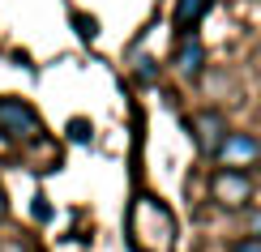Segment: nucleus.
I'll list each match as a JSON object with an SVG mask.
<instances>
[{
  "label": "nucleus",
  "mask_w": 261,
  "mask_h": 252,
  "mask_svg": "<svg viewBox=\"0 0 261 252\" xmlns=\"http://www.w3.org/2000/svg\"><path fill=\"white\" fill-rule=\"evenodd\" d=\"M214 158H219V167H227V171H244V167H253L261 158V141L253 133H231V128H227V137L219 141Z\"/></svg>",
  "instance_id": "nucleus-3"
},
{
  "label": "nucleus",
  "mask_w": 261,
  "mask_h": 252,
  "mask_svg": "<svg viewBox=\"0 0 261 252\" xmlns=\"http://www.w3.org/2000/svg\"><path fill=\"white\" fill-rule=\"evenodd\" d=\"M248 227H253V235H257V239H261V210H257V214H253V222H248Z\"/></svg>",
  "instance_id": "nucleus-12"
},
{
  "label": "nucleus",
  "mask_w": 261,
  "mask_h": 252,
  "mask_svg": "<svg viewBox=\"0 0 261 252\" xmlns=\"http://www.w3.org/2000/svg\"><path fill=\"white\" fill-rule=\"evenodd\" d=\"M69 128H73V137H77V141H86V137H90V124H86V120H73Z\"/></svg>",
  "instance_id": "nucleus-10"
},
{
  "label": "nucleus",
  "mask_w": 261,
  "mask_h": 252,
  "mask_svg": "<svg viewBox=\"0 0 261 252\" xmlns=\"http://www.w3.org/2000/svg\"><path fill=\"white\" fill-rule=\"evenodd\" d=\"M9 214V201H5V188H0V218Z\"/></svg>",
  "instance_id": "nucleus-13"
},
{
  "label": "nucleus",
  "mask_w": 261,
  "mask_h": 252,
  "mask_svg": "<svg viewBox=\"0 0 261 252\" xmlns=\"http://www.w3.org/2000/svg\"><path fill=\"white\" fill-rule=\"evenodd\" d=\"M43 133L39 111L21 98H0V137H13V141H35Z\"/></svg>",
  "instance_id": "nucleus-2"
},
{
  "label": "nucleus",
  "mask_w": 261,
  "mask_h": 252,
  "mask_svg": "<svg viewBox=\"0 0 261 252\" xmlns=\"http://www.w3.org/2000/svg\"><path fill=\"white\" fill-rule=\"evenodd\" d=\"M193 146L201 150L205 158H214V150H219V141L227 137V120L219 116V111H197L193 116Z\"/></svg>",
  "instance_id": "nucleus-5"
},
{
  "label": "nucleus",
  "mask_w": 261,
  "mask_h": 252,
  "mask_svg": "<svg viewBox=\"0 0 261 252\" xmlns=\"http://www.w3.org/2000/svg\"><path fill=\"white\" fill-rule=\"evenodd\" d=\"M171 64H176V73L184 81H193V77H201V64H205V47H201V39L197 35H184L176 43V56H171Z\"/></svg>",
  "instance_id": "nucleus-6"
},
{
  "label": "nucleus",
  "mask_w": 261,
  "mask_h": 252,
  "mask_svg": "<svg viewBox=\"0 0 261 252\" xmlns=\"http://www.w3.org/2000/svg\"><path fill=\"white\" fill-rule=\"evenodd\" d=\"M210 5L214 0H176V30H180V39L193 35V26L210 13Z\"/></svg>",
  "instance_id": "nucleus-7"
},
{
  "label": "nucleus",
  "mask_w": 261,
  "mask_h": 252,
  "mask_svg": "<svg viewBox=\"0 0 261 252\" xmlns=\"http://www.w3.org/2000/svg\"><path fill=\"white\" fill-rule=\"evenodd\" d=\"M137 77H141V81H154V60H141V69H137Z\"/></svg>",
  "instance_id": "nucleus-11"
},
{
  "label": "nucleus",
  "mask_w": 261,
  "mask_h": 252,
  "mask_svg": "<svg viewBox=\"0 0 261 252\" xmlns=\"http://www.w3.org/2000/svg\"><path fill=\"white\" fill-rule=\"evenodd\" d=\"M124 227H128V244L137 252H176V218L159 197L137 192L128 201Z\"/></svg>",
  "instance_id": "nucleus-1"
},
{
  "label": "nucleus",
  "mask_w": 261,
  "mask_h": 252,
  "mask_svg": "<svg viewBox=\"0 0 261 252\" xmlns=\"http://www.w3.org/2000/svg\"><path fill=\"white\" fill-rule=\"evenodd\" d=\"M73 21H77V35H82V39H94V35H99V26H94V17L86 21L82 13H73Z\"/></svg>",
  "instance_id": "nucleus-8"
},
{
  "label": "nucleus",
  "mask_w": 261,
  "mask_h": 252,
  "mask_svg": "<svg viewBox=\"0 0 261 252\" xmlns=\"http://www.w3.org/2000/svg\"><path fill=\"white\" fill-rule=\"evenodd\" d=\"M210 197L219 205H227V210H240V205H248V197H253V180H248V171L219 167L214 180H210Z\"/></svg>",
  "instance_id": "nucleus-4"
},
{
  "label": "nucleus",
  "mask_w": 261,
  "mask_h": 252,
  "mask_svg": "<svg viewBox=\"0 0 261 252\" xmlns=\"http://www.w3.org/2000/svg\"><path fill=\"white\" fill-rule=\"evenodd\" d=\"M231 252H261V239H257V235H248V239H240Z\"/></svg>",
  "instance_id": "nucleus-9"
}]
</instances>
